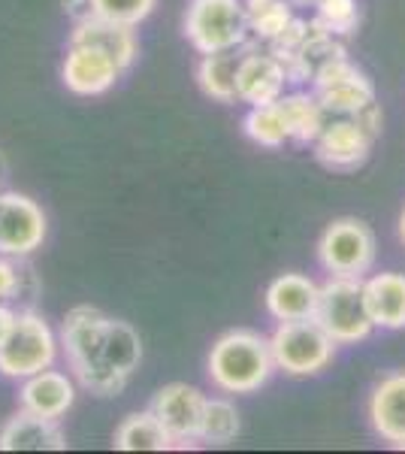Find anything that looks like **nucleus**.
I'll return each instance as SVG.
<instances>
[{
    "label": "nucleus",
    "instance_id": "nucleus-1",
    "mask_svg": "<svg viewBox=\"0 0 405 454\" xmlns=\"http://www.w3.org/2000/svg\"><path fill=\"white\" fill-rule=\"evenodd\" d=\"M106 318L109 315H103L97 306H73L61 327V348L73 379L94 397H115L128 385L121 372H115L103 361Z\"/></svg>",
    "mask_w": 405,
    "mask_h": 454
},
{
    "label": "nucleus",
    "instance_id": "nucleus-2",
    "mask_svg": "<svg viewBox=\"0 0 405 454\" xmlns=\"http://www.w3.org/2000/svg\"><path fill=\"white\" fill-rule=\"evenodd\" d=\"M206 372L209 382L221 394H254L272 379L276 361H272L269 336L257 331H237L221 333L206 357Z\"/></svg>",
    "mask_w": 405,
    "mask_h": 454
},
{
    "label": "nucleus",
    "instance_id": "nucleus-3",
    "mask_svg": "<svg viewBox=\"0 0 405 454\" xmlns=\"http://www.w3.org/2000/svg\"><path fill=\"white\" fill-rule=\"evenodd\" d=\"M269 348L276 370L293 379L318 376L336 357V342L315 318L278 321V327L269 336Z\"/></svg>",
    "mask_w": 405,
    "mask_h": 454
},
{
    "label": "nucleus",
    "instance_id": "nucleus-4",
    "mask_svg": "<svg viewBox=\"0 0 405 454\" xmlns=\"http://www.w3.org/2000/svg\"><path fill=\"white\" fill-rule=\"evenodd\" d=\"M315 321L330 333L336 346H357V342L370 340L375 325L366 309L363 279L330 276V282L321 285Z\"/></svg>",
    "mask_w": 405,
    "mask_h": 454
},
{
    "label": "nucleus",
    "instance_id": "nucleus-5",
    "mask_svg": "<svg viewBox=\"0 0 405 454\" xmlns=\"http://www.w3.org/2000/svg\"><path fill=\"white\" fill-rule=\"evenodd\" d=\"M182 27L200 55L237 49L252 40L242 0H191Z\"/></svg>",
    "mask_w": 405,
    "mask_h": 454
},
{
    "label": "nucleus",
    "instance_id": "nucleus-6",
    "mask_svg": "<svg viewBox=\"0 0 405 454\" xmlns=\"http://www.w3.org/2000/svg\"><path fill=\"white\" fill-rule=\"evenodd\" d=\"M58 346H61V340L43 315H36L34 309L16 312V325L0 346V376L21 382L34 372L55 367Z\"/></svg>",
    "mask_w": 405,
    "mask_h": 454
},
{
    "label": "nucleus",
    "instance_id": "nucleus-7",
    "mask_svg": "<svg viewBox=\"0 0 405 454\" xmlns=\"http://www.w3.org/2000/svg\"><path fill=\"white\" fill-rule=\"evenodd\" d=\"M375 233L360 218H336L318 239V261L330 276L363 279L375 263Z\"/></svg>",
    "mask_w": 405,
    "mask_h": 454
},
{
    "label": "nucleus",
    "instance_id": "nucleus-8",
    "mask_svg": "<svg viewBox=\"0 0 405 454\" xmlns=\"http://www.w3.org/2000/svg\"><path fill=\"white\" fill-rule=\"evenodd\" d=\"M312 91L327 115H357L360 109L375 104L372 79L348 55L323 64L312 79Z\"/></svg>",
    "mask_w": 405,
    "mask_h": 454
},
{
    "label": "nucleus",
    "instance_id": "nucleus-9",
    "mask_svg": "<svg viewBox=\"0 0 405 454\" xmlns=\"http://www.w3.org/2000/svg\"><path fill=\"white\" fill-rule=\"evenodd\" d=\"M49 233L46 212L40 203L19 192H0V254L31 258L43 248Z\"/></svg>",
    "mask_w": 405,
    "mask_h": 454
},
{
    "label": "nucleus",
    "instance_id": "nucleus-10",
    "mask_svg": "<svg viewBox=\"0 0 405 454\" xmlns=\"http://www.w3.org/2000/svg\"><path fill=\"white\" fill-rule=\"evenodd\" d=\"M154 419L167 427L175 445L200 442V421L206 409V394L188 382H169L152 397Z\"/></svg>",
    "mask_w": 405,
    "mask_h": 454
},
{
    "label": "nucleus",
    "instance_id": "nucleus-11",
    "mask_svg": "<svg viewBox=\"0 0 405 454\" xmlns=\"http://www.w3.org/2000/svg\"><path fill=\"white\" fill-rule=\"evenodd\" d=\"M375 137L366 134L351 115H330L315 140V158L330 170H357L370 160Z\"/></svg>",
    "mask_w": 405,
    "mask_h": 454
},
{
    "label": "nucleus",
    "instance_id": "nucleus-12",
    "mask_svg": "<svg viewBox=\"0 0 405 454\" xmlns=\"http://www.w3.org/2000/svg\"><path fill=\"white\" fill-rule=\"evenodd\" d=\"M121 76L124 70L100 49L79 46V43L67 46V55H64L61 64V79L67 85V91L76 94V98H100V94L113 91Z\"/></svg>",
    "mask_w": 405,
    "mask_h": 454
},
{
    "label": "nucleus",
    "instance_id": "nucleus-13",
    "mask_svg": "<svg viewBox=\"0 0 405 454\" xmlns=\"http://www.w3.org/2000/svg\"><path fill=\"white\" fill-rule=\"evenodd\" d=\"M287 85V70L272 52H261L257 46L248 49L242 58V67L237 76V100L248 106L278 104Z\"/></svg>",
    "mask_w": 405,
    "mask_h": 454
},
{
    "label": "nucleus",
    "instance_id": "nucleus-14",
    "mask_svg": "<svg viewBox=\"0 0 405 454\" xmlns=\"http://www.w3.org/2000/svg\"><path fill=\"white\" fill-rule=\"evenodd\" d=\"M366 415L381 442L405 449V370L378 379L366 403Z\"/></svg>",
    "mask_w": 405,
    "mask_h": 454
},
{
    "label": "nucleus",
    "instance_id": "nucleus-15",
    "mask_svg": "<svg viewBox=\"0 0 405 454\" xmlns=\"http://www.w3.org/2000/svg\"><path fill=\"white\" fill-rule=\"evenodd\" d=\"M73 403H76V385H73V379L67 372L46 367V370L34 372V376L21 379L19 406L40 415V419L61 421L73 409Z\"/></svg>",
    "mask_w": 405,
    "mask_h": 454
},
{
    "label": "nucleus",
    "instance_id": "nucleus-16",
    "mask_svg": "<svg viewBox=\"0 0 405 454\" xmlns=\"http://www.w3.org/2000/svg\"><path fill=\"white\" fill-rule=\"evenodd\" d=\"M70 43L100 49V52H106L124 73L134 67V61L139 55V40H136L134 27L100 19V16H88L82 21H76L70 31Z\"/></svg>",
    "mask_w": 405,
    "mask_h": 454
},
{
    "label": "nucleus",
    "instance_id": "nucleus-17",
    "mask_svg": "<svg viewBox=\"0 0 405 454\" xmlns=\"http://www.w3.org/2000/svg\"><path fill=\"white\" fill-rule=\"evenodd\" d=\"M67 436L61 424L19 409L0 424V451H64Z\"/></svg>",
    "mask_w": 405,
    "mask_h": 454
},
{
    "label": "nucleus",
    "instance_id": "nucleus-18",
    "mask_svg": "<svg viewBox=\"0 0 405 454\" xmlns=\"http://www.w3.org/2000/svg\"><path fill=\"white\" fill-rule=\"evenodd\" d=\"M318 297H321V285L315 279H308L303 273H282L267 285V312L276 321H303L315 318L318 309Z\"/></svg>",
    "mask_w": 405,
    "mask_h": 454
},
{
    "label": "nucleus",
    "instance_id": "nucleus-19",
    "mask_svg": "<svg viewBox=\"0 0 405 454\" xmlns=\"http://www.w3.org/2000/svg\"><path fill=\"white\" fill-rule=\"evenodd\" d=\"M366 309L375 327L381 331H402L405 327V273H375L363 279Z\"/></svg>",
    "mask_w": 405,
    "mask_h": 454
},
{
    "label": "nucleus",
    "instance_id": "nucleus-20",
    "mask_svg": "<svg viewBox=\"0 0 405 454\" xmlns=\"http://www.w3.org/2000/svg\"><path fill=\"white\" fill-rule=\"evenodd\" d=\"M257 46L254 40H248L245 46L224 49V52H209L197 64V85L206 98H212L215 104H237V76L242 67V58L248 55V49Z\"/></svg>",
    "mask_w": 405,
    "mask_h": 454
},
{
    "label": "nucleus",
    "instance_id": "nucleus-21",
    "mask_svg": "<svg viewBox=\"0 0 405 454\" xmlns=\"http://www.w3.org/2000/svg\"><path fill=\"white\" fill-rule=\"evenodd\" d=\"M278 109L284 115L287 134H291V143L297 145H315L318 134L327 124V109L321 106V100L315 98V91H291L278 98Z\"/></svg>",
    "mask_w": 405,
    "mask_h": 454
},
{
    "label": "nucleus",
    "instance_id": "nucleus-22",
    "mask_svg": "<svg viewBox=\"0 0 405 454\" xmlns=\"http://www.w3.org/2000/svg\"><path fill=\"white\" fill-rule=\"evenodd\" d=\"M113 445L119 451H167L173 449V436L167 427L154 419L152 409L145 412H130L113 434Z\"/></svg>",
    "mask_w": 405,
    "mask_h": 454
},
{
    "label": "nucleus",
    "instance_id": "nucleus-23",
    "mask_svg": "<svg viewBox=\"0 0 405 454\" xmlns=\"http://www.w3.org/2000/svg\"><path fill=\"white\" fill-rule=\"evenodd\" d=\"M103 361L124 379H130L143 364V340H139L136 327L121 318H106V331H103Z\"/></svg>",
    "mask_w": 405,
    "mask_h": 454
},
{
    "label": "nucleus",
    "instance_id": "nucleus-24",
    "mask_svg": "<svg viewBox=\"0 0 405 454\" xmlns=\"http://www.w3.org/2000/svg\"><path fill=\"white\" fill-rule=\"evenodd\" d=\"M245 4V19H248V34L254 43H272L278 40L287 25L293 19V4L291 0H242Z\"/></svg>",
    "mask_w": 405,
    "mask_h": 454
},
{
    "label": "nucleus",
    "instance_id": "nucleus-25",
    "mask_svg": "<svg viewBox=\"0 0 405 454\" xmlns=\"http://www.w3.org/2000/svg\"><path fill=\"white\" fill-rule=\"evenodd\" d=\"M239 434H242L239 409L227 397H206L203 421H200V442L230 445Z\"/></svg>",
    "mask_w": 405,
    "mask_h": 454
},
{
    "label": "nucleus",
    "instance_id": "nucleus-26",
    "mask_svg": "<svg viewBox=\"0 0 405 454\" xmlns=\"http://www.w3.org/2000/svg\"><path fill=\"white\" fill-rule=\"evenodd\" d=\"M245 128V137L252 143H257L261 149H282V145L291 143V134H287V124L278 104H267V106H252L242 121Z\"/></svg>",
    "mask_w": 405,
    "mask_h": 454
},
{
    "label": "nucleus",
    "instance_id": "nucleus-27",
    "mask_svg": "<svg viewBox=\"0 0 405 454\" xmlns=\"http://www.w3.org/2000/svg\"><path fill=\"white\" fill-rule=\"evenodd\" d=\"M40 291L36 285L34 270L27 267L25 258H10V254H0V303H31Z\"/></svg>",
    "mask_w": 405,
    "mask_h": 454
},
{
    "label": "nucleus",
    "instance_id": "nucleus-28",
    "mask_svg": "<svg viewBox=\"0 0 405 454\" xmlns=\"http://www.w3.org/2000/svg\"><path fill=\"white\" fill-rule=\"evenodd\" d=\"M315 19L333 36L354 34L360 25L357 0H315Z\"/></svg>",
    "mask_w": 405,
    "mask_h": 454
},
{
    "label": "nucleus",
    "instance_id": "nucleus-29",
    "mask_svg": "<svg viewBox=\"0 0 405 454\" xmlns=\"http://www.w3.org/2000/svg\"><path fill=\"white\" fill-rule=\"evenodd\" d=\"M158 0H91L94 16L119 21V25L139 27L154 12Z\"/></svg>",
    "mask_w": 405,
    "mask_h": 454
},
{
    "label": "nucleus",
    "instance_id": "nucleus-30",
    "mask_svg": "<svg viewBox=\"0 0 405 454\" xmlns=\"http://www.w3.org/2000/svg\"><path fill=\"white\" fill-rule=\"evenodd\" d=\"M64 12L73 19V25L76 21H82L88 16H94V10H91V0H64Z\"/></svg>",
    "mask_w": 405,
    "mask_h": 454
},
{
    "label": "nucleus",
    "instance_id": "nucleus-31",
    "mask_svg": "<svg viewBox=\"0 0 405 454\" xmlns=\"http://www.w3.org/2000/svg\"><path fill=\"white\" fill-rule=\"evenodd\" d=\"M12 325H16V309H12L10 303H0V346L6 342V336H10Z\"/></svg>",
    "mask_w": 405,
    "mask_h": 454
},
{
    "label": "nucleus",
    "instance_id": "nucleus-32",
    "mask_svg": "<svg viewBox=\"0 0 405 454\" xmlns=\"http://www.w3.org/2000/svg\"><path fill=\"white\" fill-rule=\"evenodd\" d=\"M400 239H402V246H405V207L400 212Z\"/></svg>",
    "mask_w": 405,
    "mask_h": 454
},
{
    "label": "nucleus",
    "instance_id": "nucleus-33",
    "mask_svg": "<svg viewBox=\"0 0 405 454\" xmlns=\"http://www.w3.org/2000/svg\"><path fill=\"white\" fill-rule=\"evenodd\" d=\"M6 179V160H4V155H0V182Z\"/></svg>",
    "mask_w": 405,
    "mask_h": 454
},
{
    "label": "nucleus",
    "instance_id": "nucleus-34",
    "mask_svg": "<svg viewBox=\"0 0 405 454\" xmlns=\"http://www.w3.org/2000/svg\"><path fill=\"white\" fill-rule=\"evenodd\" d=\"M293 6H315V0H291Z\"/></svg>",
    "mask_w": 405,
    "mask_h": 454
}]
</instances>
